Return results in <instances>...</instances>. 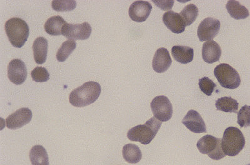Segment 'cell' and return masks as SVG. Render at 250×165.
<instances>
[{
  "mask_svg": "<svg viewBox=\"0 0 250 165\" xmlns=\"http://www.w3.org/2000/svg\"><path fill=\"white\" fill-rule=\"evenodd\" d=\"M101 93V86L98 82L90 81L71 91L70 103L71 105L82 108L94 103Z\"/></svg>",
  "mask_w": 250,
  "mask_h": 165,
  "instance_id": "obj_1",
  "label": "cell"
},
{
  "mask_svg": "<svg viewBox=\"0 0 250 165\" xmlns=\"http://www.w3.org/2000/svg\"><path fill=\"white\" fill-rule=\"evenodd\" d=\"M5 31L9 41L17 48L23 47L30 35L28 24L24 20L18 17L7 20L5 23Z\"/></svg>",
  "mask_w": 250,
  "mask_h": 165,
  "instance_id": "obj_2",
  "label": "cell"
},
{
  "mask_svg": "<svg viewBox=\"0 0 250 165\" xmlns=\"http://www.w3.org/2000/svg\"><path fill=\"white\" fill-rule=\"evenodd\" d=\"M162 122L154 117L142 125H138L130 129L128 132V138L131 141L138 142L147 145L150 144L159 131Z\"/></svg>",
  "mask_w": 250,
  "mask_h": 165,
  "instance_id": "obj_3",
  "label": "cell"
},
{
  "mask_svg": "<svg viewBox=\"0 0 250 165\" xmlns=\"http://www.w3.org/2000/svg\"><path fill=\"white\" fill-rule=\"evenodd\" d=\"M245 139L242 131L236 127L225 130L222 139V148L225 155L235 157L244 148Z\"/></svg>",
  "mask_w": 250,
  "mask_h": 165,
  "instance_id": "obj_4",
  "label": "cell"
},
{
  "mask_svg": "<svg viewBox=\"0 0 250 165\" xmlns=\"http://www.w3.org/2000/svg\"><path fill=\"white\" fill-rule=\"evenodd\" d=\"M214 74L223 88L233 90L240 85V75L235 69L229 64H219L215 68Z\"/></svg>",
  "mask_w": 250,
  "mask_h": 165,
  "instance_id": "obj_5",
  "label": "cell"
},
{
  "mask_svg": "<svg viewBox=\"0 0 250 165\" xmlns=\"http://www.w3.org/2000/svg\"><path fill=\"white\" fill-rule=\"evenodd\" d=\"M196 146L201 153L213 160H220L226 156L222 150V139L210 135L200 138Z\"/></svg>",
  "mask_w": 250,
  "mask_h": 165,
  "instance_id": "obj_6",
  "label": "cell"
},
{
  "mask_svg": "<svg viewBox=\"0 0 250 165\" xmlns=\"http://www.w3.org/2000/svg\"><path fill=\"white\" fill-rule=\"evenodd\" d=\"M151 108L154 116L160 122L170 120L173 110L170 100L164 95L157 96L151 103Z\"/></svg>",
  "mask_w": 250,
  "mask_h": 165,
  "instance_id": "obj_7",
  "label": "cell"
},
{
  "mask_svg": "<svg viewBox=\"0 0 250 165\" xmlns=\"http://www.w3.org/2000/svg\"><path fill=\"white\" fill-rule=\"evenodd\" d=\"M220 22L214 18L208 17L203 20L198 28V37L201 42L213 40L220 30Z\"/></svg>",
  "mask_w": 250,
  "mask_h": 165,
  "instance_id": "obj_8",
  "label": "cell"
},
{
  "mask_svg": "<svg viewBox=\"0 0 250 165\" xmlns=\"http://www.w3.org/2000/svg\"><path fill=\"white\" fill-rule=\"evenodd\" d=\"M26 66L22 60L13 59L8 66V77L11 82L16 85L23 84L27 79Z\"/></svg>",
  "mask_w": 250,
  "mask_h": 165,
  "instance_id": "obj_9",
  "label": "cell"
},
{
  "mask_svg": "<svg viewBox=\"0 0 250 165\" xmlns=\"http://www.w3.org/2000/svg\"><path fill=\"white\" fill-rule=\"evenodd\" d=\"M92 28L88 23L82 24H68L64 26L62 35L69 39L86 40L90 38Z\"/></svg>",
  "mask_w": 250,
  "mask_h": 165,
  "instance_id": "obj_10",
  "label": "cell"
},
{
  "mask_svg": "<svg viewBox=\"0 0 250 165\" xmlns=\"http://www.w3.org/2000/svg\"><path fill=\"white\" fill-rule=\"evenodd\" d=\"M32 117V111L30 109L20 108L6 118V127L10 130L21 128L28 124Z\"/></svg>",
  "mask_w": 250,
  "mask_h": 165,
  "instance_id": "obj_11",
  "label": "cell"
},
{
  "mask_svg": "<svg viewBox=\"0 0 250 165\" xmlns=\"http://www.w3.org/2000/svg\"><path fill=\"white\" fill-rule=\"evenodd\" d=\"M152 10V6L148 1H137L129 9V15L133 21L142 23L148 19Z\"/></svg>",
  "mask_w": 250,
  "mask_h": 165,
  "instance_id": "obj_12",
  "label": "cell"
},
{
  "mask_svg": "<svg viewBox=\"0 0 250 165\" xmlns=\"http://www.w3.org/2000/svg\"><path fill=\"white\" fill-rule=\"evenodd\" d=\"M182 124L189 131L195 133H206V124L202 116L197 111L189 110L182 120Z\"/></svg>",
  "mask_w": 250,
  "mask_h": 165,
  "instance_id": "obj_13",
  "label": "cell"
},
{
  "mask_svg": "<svg viewBox=\"0 0 250 165\" xmlns=\"http://www.w3.org/2000/svg\"><path fill=\"white\" fill-rule=\"evenodd\" d=\"M163 22L165 26L176 34L184 32L186 24L180 13L169 11L163 15Z\"/></svg>",
  "mask_w": 250,
  "mask_h": 165,
  "instance_id": "obj_14",
  "label": "cell"
},
{
  "mask_svg": "<svg viewBox=\"0 0 250 165\" xmlns=\"http://www.w3.org/2000/svg\"><path fill=\"white\" fill-rule=\"evenodd\" d=\"M172 60L169 51L160 48L156 51L153 60V68L156 73H162L168 70L171 65Z\"/></svg>",
  "mask_w": 250,
  "mask_h": 165,
  "instance_id": "obj_15",
  "label": "cell"
},
{
  "mask_svg": "<svg viewBox=\"0 0 250 165\" xmlns=\"http://www.w3.org/2000/svg\"><path fill=\"white\" fill-rule=\"evenodd\" d=\"M222 50L220 45L213 40L206 41L202 48V58L208 64H213L220 60Z\"/></svg>",
  "mask_w": 250,
  "mask_h": 165,
  "instance_id": "obj_16",
  "label": "cell"
},
{
  "mask_svg": "<svg viewBox=\"0 0 250 165\" xmlns=\"http://www.w3.org/2000/svg\"><path fill=\"white\" fill-rule=\"evenodd\" d=\"M33 51L36 63L42 64L45 63L48 56V40L43 37L37 38L33 42Z\"/></svg>",
  "mask_w": 250,
  "mask_h": 165,
  "instance_id": "obj_17",
  "label": "cell"
},
{
  "mask_svg": "<svg viewBox=\"0 0 250 165\" xmlns=\"http://www.w3.org/2000/svg\"><path fill=\"white\" fill-rule=\"evenodd\" d=\"M172 55L176 61L182 64L191 63L194 59L193 48L186 46H175L172 48Z\"/></svg>",
  "mask_w": 250,
  "mask_h": 165,
  "instance_id": "obj_18",
  "label": "cell"
},
{
  "mask_svg": "<svg viewBox=\"0 0 250 165\" xmlns=\"http://www.w3.org/2000/svg\"><path fill=\"white\" fill-rule=\"evenodd\" d=\"M67 24L63 18L53 16L49 18L44 24V30L48 34L52 36L62 35V30Z\"/></svg>",
  "mask_w": 250,
  "mask_h": 165,
  "instance_id": "obj_19",
  "label": "cell"
},
{
  "mask_svg": "<svg viewBox=\"0 0 250 165\" xmlns=\"http://www.w3.org/2000/svg\"><path fill=\"white\" fill-rule=\"evenodd\" d=\"M30 159L32 165H50L48 154L42 146L36 145L31 149Z\"/></svg>",
  "mask_w": 250,
  "mask_h": 165,
  "instance_id": "obj_20",
  "label": "cell"
},
{
  "mask_svg": "<svg viewBox=\"0 0 250 165\" xmlns=\"http://www.w3.org/2000/svg\"><path fill=\"white\" fill-rule=\"evenodd\" d=\"M122 155L125 161L135 164L139 162L142 158V153L139 147L133 144H129L124 146Z\"/></svg>",
  "mask_w": 250,
  "mask_h": 165,
  "instance_id": "obj_21",
  "label": "cell"
},
{
  "mask_svg": "<svg viewBox=\"0 0 250 165\" xmlns=\"http://www.w3.org/2000/svg\"><path fill=\"white\" fill-rule=\"evenodd\" d=\"M226 9L231 17L236 20L245 19L250 15L247 8L242 5L238 1H228Z\"/></svg>",
  "mask_w": 250,
  "mask_h": 165,
  "instance_id": "obj_22",
  "label": "cell"
},
{
  "mask_svg": "<svg viewBox=\"0 0 250 165\" xmlns=\"http://www.w3.org/2000/svg\"><path fill=\"white\" fill-rule=\"evenodd\" d=\"M216 108L223 112L237 113L239 103L235 99L229 97L220 98L216 101Z\"/></svg>",
  "mask_w": 250,
  "mask_h": 165,
  "instance_id": "obj_23",
  "label": "cell"
},
{
  "mask_svg": "<svg viewBox=\"0 0 250 165\" xmlns=\"http://www.w3.org/2000/svg\"><path fill=\"white\" fill-rule=\"evenodd\" d=\"M77 48V43L74 40L69 39L62 44L56 55L58 61L63 62L70 57Z\"/></svg>",
  "mask_w": 250,
  "mask_h": 165,
  "instance_id": "obj_24",
  "label": "cell"
},
{
  "mask_svg": "<svg viewBox=\"0 0 250 165\" xmlns=\"http://www.w3.org/2000/svg\"><path fill=\"white\" fill-rule=\"evenodd\" d=\"M199 10L197 6L193 4H188L183 9L180 14L184 20L186 26H190L195 21Z\"/></svg>",
  "mask_w": 250,
  "mask_h": 165,
  "instance_id": "obj_25",
  "label": "cell"
},
{
  "mask_svg": "<svg viewBox=\"0 0 250 165\" xmlns=\"http://www.w3.org/2000/svg\"><path fill=\"white\" fill-rule=\"evenodd\" d=\"M53 10L57 12H70L77 7V2L75 1H62V0H54L51 3Z\"/></svg>",
  "mask_w": 250,
  "mask_h": 165,
  "instance_id": "obj_26",
  "label": "cell"
},
{
  "mask_svg": "<svg viewBox=\"0 0 250 165\" xmlns=\"http://www.w3.org/2000/svg\"><path fill=\"white\" fill-rule=\"evenodd\" d=\"M31 76L32 79L38 82H46L50 79V73L44 67H36L31 71Z\"/></svg>",
  "mask_w": 250,
  "mask_h": 165,
  "instance_id": "obj_27",
  "label": "cell"
},
{
  "mask_svg": "<svg viewBox=\"0 0 250 165\" xmlns=\"http://www.w3.org/2000/svg\"><path fill=\"white\" fill-rule=\"evenodd\" d=\"M238 124L241 128L250 126V106H243L238 113Z\"/></svg>",
  "mask_w": 250,
  "mask_h": 165,
  "instance_id": "obj_28",
  "label": "cell"
},
{
  "mask_svg": "<svg viewBox=\"0 0 250 165\" xmlns=\"http://www.w3.org/2000/svg\"><path fill=\"white\" fill-rule=\"evenodd\" d=\"M216 84L208 77H203L199 80V87L201 91L207 96H211L216 88Z\"/></svg>",
  "mask_w": 250,
  "mask_h": 165,
  "instance_id": "obj_29",
  "label": "cell"
},
{
  "mask_svg": "<svg viewBox=\"0 0 250 165\" xmlns=\"http://www.w3.org/2000/svg\"><path fill=\"white\" fill-rule=\"evenodd\" d=\"M153 2L156 6L165 11L171 10L175 3L174 1H153Z\"/></svg>",
  "mask_w": 250,
  "mask_h": 165,
  "instance_id": "obj_30",
  "label": "cell"
},
{
  "mask_svg": "<svg viewBox=\"0 0 250 165\" xmlns=\"http://www.w3.org/2000/svg\"><path fill=\"white\" fill-rule=\"evenodd\" d=\"M250 165V164H247V165Z\"/></svg>",
  "mask_w": 250,
  "mask_h": 165,
  "instance_id": "obj_31",
  "label": "cell"
}]
</instances>
